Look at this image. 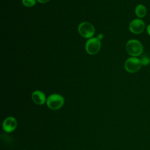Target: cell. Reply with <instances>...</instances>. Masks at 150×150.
<instances>
[{
	"mask_svg": "<svg viewBox=\"0 0 150 150\" xmlns=\"http://www.w3.org/2000/svg\"><path fill=\"white\" fill-rule=\"evenodd\" d=\"M32 99L33 101L38 105L43 104L46 101L45 94L39 90L35 91L32 94Z\"/></svg>",
	"mask_w": 150,
	"mask_h": 150,
	"instance_id": "obj_8",
	"label": "cell"
},
{
	"mask_svg": "<svg viewBox=\"0 0 150 150\" xmlns=\"http://www.w3.org/2000/svg\"><path fill=\"white\" fill-rule=\"evenodd\" d=\"M101 47V43L97 38H90L86 43V50L90 54L97 53Z\"/></svg>",
	"mask_w": 150,
	"mask_h": 150,
	"instance_id": "obj_5",
	"label": "cell"
},
{
	"mask_svg": "<svg viewBox=\"0 0 150 150\" xmlns=\"http://www.w3.org/2000/svg\"><path fill=\"white\" fill-rule=\"evenodd\" d=\"M103 38V35L102 34H100V35H98V37H97V38H98L99 40Z\"/></svg>",
	"mask_w": 150,
	"mask_h": 150,
	"instance_id": "obj_14",
	"label": "cell"
},
{
	"mask_svg": "<svg viewBox=\"0 0 150 150\" xmlns=\"http://www.w3.org/2000/svg\"><path fill=\"white\" fill-rule=\"evenodd\" d=\"M78 31L82 37L84 38H90L94 35L95 29L91 23L88 22H84L79 25Z\"/></svg>",
	"mask_w": 150,
	"mask_h": 150,
	"instance_id": "obj_4",
	"label": "cell"
},
{
	"mask_svg": "<svg viewBox=\"0 0 150 150\" xmlns=\"http://www.w3.org/2000/svg\"><path fill=\"white\" fill-rule=\"evenodd\" d=\"M142 64L141 60L136 57H129L125 62V69L128 73H136L141 69Z\"/></svg>",
	"mask_w": 150,
	"mask_h": 150,
	"instance_id": "obj_3",
	"label": "cell"
},
{
	"mask_svg": "<svg viewBox=\"0 0 150 150\" xmlns=\"http://www.w3.org/2000/svg\"><path fill=\"white\" fill-rule=\"evenodd\" d=\"M135 15L139 18H142L146 16L147 13V10L146 7L144 5L139 4L135 7Z\"/></svg>",
	"mask_w": 150,
	"mask_h": 150,
	"instance_id": "obj_9",
	"label": "cell"
},
{
	"mask_svg": "<svg viewBox=\"0 0 150 150\" xmlns=\"http://www.w3.org/2000/svg\"><path fill=\"white\" fill-rule=\"evenodd\" d=\"M140 60H141L142 65H143V66H146L150 63V59L149 57H148L146 56L142 57V58Z\"/></svg>",
	"mask_w": 150,
	"mask_h": 150,
	"instance_id": "obj_11",
	"label": "cell"
},
{
	"mask_svg": "<svg viewBox=\"0 0 150 150\" xmlns=\"http://www.w3.org/2000/svg\"><path fill=\"white\" fill-rule=\"evenodd\" d=\"M64 98L59 94H53L50 95L46 100L47 107L52 110H56L60 108L64 104Z\"/></svg>",
	"mask_w": 150,
	"mask_h": 150,
	"instance_id": "obj_2",
	"label": "cell"
},
{
	"mask_svg": "<svg viewBox=\"0 0 150 150\" xmlns=\"http://www.w3.org/2000/svg\"><path fill=\"white\" fill-rule=\"evenodd\" d=\"M146 31H147L148 34L150 36V24L148 25V26H147V28H146Z\"/></svg>",
	"mask_w": 150,
	"mask_h": 150,
	"instance_id": "obj_13",
	"label": "cell"
},
{
	"mask_svg": "<svg viewBox=\"0 0 150 150\" xmlns=\"http://www.w3.org/2000/svg\"><path fill=\"white\" fill-rule=\"evenodd\" d=\"M17 126V121L13 117H7L3 122V129L7 132H11L13 131Z\"/></svg>",
	"mask_w": 150,
	"mask_h": 150,
	"instance_id": "obj_7",
	"label": "cell"
},
{
	"mask_svg": "<svg viewBox=\"0 0 150 150\" xmlns=\"http://www.w3.org/2000/svg\"><path fill=\"white\" fill-rule=\"evenodd\" d=\"M22 4L26 7H32L36 4L35 0H22Z\"/></svg>",
	"mask_w": 150,
	"mask_h": 150,
	"instance_id": "obj_10",
	"label": "cell"
},
{
	"mask_svg": "<svg viewBox=\"0 0 150 150\" xmlns=\"http://www.w3.org/2000/svg\"><path fill=\"white\" fill-rule=\"evenodd\" d=\"M145 28L144 22L141 19L132 20L129 25V29L131 32L134 34H140L144 32Z\"/></svg>",
	"mask_w": 150,
	"mask_h": 150,
	"instance_id": "obj_6",
	"label": "cell"
},
{
	"mask_svg": "<svg viewBox=\"0 0 150 150\" xmlns=\"http://www.w3.org/2000/svg\"><path fill=\"white\" fill-rule=\"evenodd\" d=\"M39 2L42 3V4H45V3H47V2H49L50 0H37Z\"/></svg>",
	"mask_w": 150,
	"mask_h": 150,
	"instance_id": "obj_12",
	"label": "cell"
},
{
	"mask_svg": "<svg viewBox=\"0 0 150 150\" xmlns=\"http://www.w3.org/2000/svg\"><path fill=\"white\" fill-rule=\"evenodd\" d=\"M127 53L132 57H137L141 55L143 52L142 43L136 39L128 40L125 46Z\"/></svg>",
	"mask_w": 150,
	"mask_h": 150,
	"instance_id": "obj_1",
	"label": "cell"
}]
</instances>
